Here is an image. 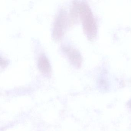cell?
<instances>
[{
  "label": "cell",
  "mask_w": 131,
  "mask_h": 131,
  "mask_svg": "<svg viewBox=\"0 0 131 131\" xmlns=\"http://www.w3.org/2000/svg\"><path fill=\"white\" fill-rule=\"evenodd\" d=\"M79 12L85 31L88 36H92L95 33V25L89 7L82 3L79 5Z\"/></svg>",
  "instance_id": "obj_1"
},
{
  "label": "cell",
  "mask_w": 131,
  "mask_h": 131,
  "mask_svg": "<svg viewBox=\"0 0 131 131\" xmlns=\"http://www.w3.org/2000/svg\"><path fill=\"white\" fill-rule=\"evenodd\" d=\"M66 15L64 10L58 14L54 22L53 30V36L56 40L61 39L63 34L66 25Z\"/></svg>",
  "instance_id": "obj_2"
},
{
  "label": "cell",
  "mask_w": 131,
  "mask_h": 131,
  "mask_svg": "<svg viewBox=\"0 0 131 131\" xmlns=\"http://www.w3.org/2000/svg\"><path fill=\"white\" fill-rule=\"evenodd\" d=\"M63 50L71 63L77 67H79L81 63V58L77 50L70 46L63 47Z\"/></svg>",
  "instance_id": "obj_3"
},
{
  "label": "cell",
  "mask_w": 131,
  "mask_h": 131,
  "mask_svg": "<svg viewBox=\"0 0 131 131\" xmlns=\"http://www.w3.org/2000/svg\"><path fill=\"white\" fill-rule=\"evenodd\" d=\"M38 67L39 70L45 74H49L51 72V67L48 58L42 55L40 57L38 60Z\"/></svg>",
  "instance_id": "obj_4"
},
{
  "label": "cell",
  "mask_w": 131,
  "mask_h": 131,
  "mask_svg": "<svg viewBox=\"0 0 131 131\" xmlns=\"http://www.w3.org/2000/svg\"><path fill=\"white\" fill-rule=\"evenodd\" d=\"M1 66H5L6 64H7V62H6V61L4 60H2L1 59Z\"/></svg>",
  "instance_id": "obj_5"
}]
</instances>
